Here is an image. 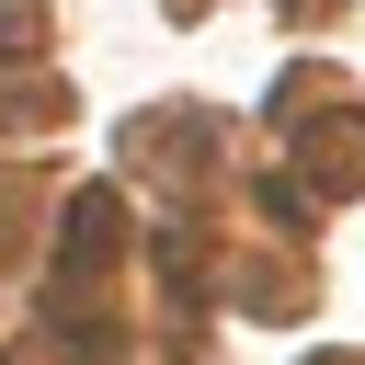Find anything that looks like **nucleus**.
<instances>
[{
    "label": "nucleus",
    "instance_id": "nucleus-1",
    "mask_svg": "<svg viewBox=\"0 0 365 365\" xmlns=\"http://www.w3.org/2000/svg\"><path fill=\"white\" fill-rule=\"evenodd\" d=\"M308 171H319V194H354V171H365V125L331 114V125L308 137Z\"/></svg>",
    "mask_w": 365,
    "mask_h": 365
}]
</instances>
